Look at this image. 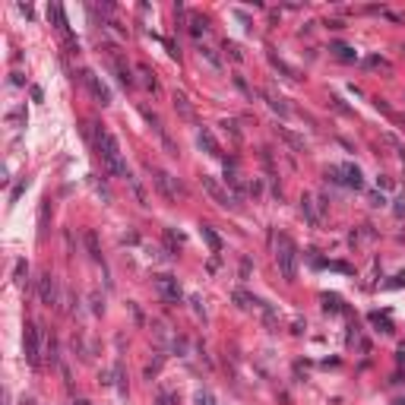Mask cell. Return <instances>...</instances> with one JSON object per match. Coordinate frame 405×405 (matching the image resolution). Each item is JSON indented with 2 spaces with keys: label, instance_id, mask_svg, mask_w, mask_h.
Masks as SVG:
<instances>
[{
  "label": "cell",
  "instance_id": "obj_7",
  "mask_svg": "<svg viewBox=\"0 0 405 405\" xmlns=\"http://www.w3.org/2000/svg\"><path fill=\"white\" fill-rule=\"evenodd\" d=\"M38 298H42V304H57V279H54L51 272H45L42 279H38Z\"/></svg>",
  "mask_w": 405,
  "mask_h": 405
},
{
  "label": "cell",
  "instance_id": "obj_8",
  "mask_svg": "<svg viewBox=\"0 0 405 405\" xmlns=\"http://www.w3.org/2000/svg\"><path fill=\"white\" fill-rule=\"evenodd\" d=\"M155 187H158V193L165 200H178V187L171 184V174L161 171V168H155Z\"/></svg>",
  "mask_w": 405,
  "mask_h": 405
},
{
  "label": "cell",
  "instance_id": "obj_30",
  "mask_svg": "<svg viewBox=\"0 0 405 405\" xmlns=\"http://www.w3.org/2000/svg\"><path fill=\"white\" fill-rule=\"evenodd\" d=\"M377 187H383V190H389V187H393V180H389V178H377Z\"/></svg>",
  "mask_w": 405,
  "mask_h": 405
},
{
  "label": "cell",
  "instance_id": "obj_11",
  "mask_svg": "<svg viewBox=\"0 0 405 405\" xmlns=\"http://www.w3.org/2000/svg\"><path fill=\"white\" fill-rule=\"evenodd\" d=\"M197 143H200L209 155H222V149H219V143H215V136H212V130H209V127H202V130H200Z\"/></svg>",
  "mask_w": 405,
  "mask_h": 405
},
{
  "label": "cell",
  "instance_id": "obj_21",
  "mask_svg": "<svg viewBox=\"0 0 405 405\" xmlns=\"http://www.w3.org/2000/svg\"><path fill=\"white\" fill-rule=\"evenodd\" d=\"M193 405H219V402H215V396H212V393L200 389V393H197V399H193Z\"/></svg>",
  "mask_w": 405,
  "mask_h": 405
},
{
  "label": "cell",
  "instance_id": "obj_25",
  "mask_svg": "<svg viewBox=\"0 0 405 405\" xmlns=\"http://www.w3.org/2000/svg\"><path fill=\"white\" fill-rule=\"evenodd\" d=\"M200 54H202V57H206V60H209V64H212V67H215V70H219V67H222V64H219V57H215V51H209V48H202Z\"/></svg>",
  "mask_w": 405,
  "mask_h": 405
},
{
  "label": "cell",
  "instance_id": "obj_16",
  "mask_svg": "<svg viewBox=\"0 0 405 405\" xmlns=\"http://www.w3.org/2000/svg\"><path fill=\"white\" fill-rule=\"evenodd\" d=\"M279 136H282V139H285V143H288V146H292V149H294V152H304V139H301V136H294V133H292V130H285V127H282V130H279Z\"/></svg>",
  "mask_w": 405,
  "mask_h": 405
},
{
  "label": "cell",
  "instance_id": "obj_15",
  "mask_svg": "<svg viewBox=\"0 0 405 405\" xmlns=\"http://www.w3.org/2000/svg\"><path fill=\"white\" fill-rule=\"evenodd\" d=\"M269 60H272V67H275V70H279V73H285L288 79H298V70H294V67H288V64H285V60H282V57H275V54H269Z\"/></svg>",
  "mask_w": 405,
  "mask_h": 405
},
{
  "label": "cell",
  "instance_id": "obj_23",
  "mask_svg": "<svg viewBox=\"0 0 405 405\" xmlns=\"http://www.w3.org/2000/svg\"><path fill=\"white\" fill-rule=\"evenodd\" d=\"M174 105L180 108V114H184V117H190V114H193V111H190V105H187V98H184V95H174Z\"/></svg>",
  "mask_w": 405,
  "mask_h": 405
},
{
  "label": "cell",
  "instance_id": "obj_26",
  "mask_svg": "<svg viewBox=\"0 0 405 405\" xmlns=\"http://www.w3.org/2000/svg\"><path fill=\"white\" fill-rule=\"evenodd\" d=\"M225 51L231 54V60H244V54H241V48H238V45H225Z\"/></svg>",
  "mask_w": 405,
  "mask_h": 405
},
{
  "label": "cell",
  "instance_id": "obj_6",
  "mask_svg": "<svg viewBox=\"0 0 405 405\" xmlns=\"http://www.w3.org/2000/svg\"><path fill=\"white\" fill-rule=\"evenodd\" d=\"M38 333H42V329L29 323V326H25V336H22V352H25V361H29L32 367L42 364V358H38Z\"/></svg>",
  "mask_w": 405,
  "mask_h": 405
},
{
  "label": "cell",
  "instance_id": "obj_24",
  "mask_svg": "<svg viewBox=\"0 0 405 405\" xmlns=\"http://www.w3.org/2000/svg\"><path fill=\"white\" fill-rule=\"evenodd\" d=\"M323 307L336 314V310H339V298H336V294H333V298H329V294H323Z\"/></svg>",
  "mask_w": 405,
  "mask_h": 405
},
{
  "label": "cell",
  "instance_id": "obj_31",
  "mask_svg": "<svg viewBox=\"0 0 405 405\" xmlns=\"http://www.w3.org/2000/svg\"><path fill=\"white\" fill-rule=\"evenodd\" d=\"M158 405H171V396H165V393H161V399H158Z\"/></svg>",
  "mask_w": 405,
  "mask_h": 405
},
{
  "label": "cell",
  "instance_id": "obj_27",
  "mask_svg": "<svg viewBox=\"0 0 405 405\" xmlns=\"http://www.w3.org/2000/svg\"><path fill=\"white\" fill-rule=\"evenodd\" d=\"M370 206H386V197L383 193H370Z\"/></svg>",
  "mask_w": 405,
  "mask_h": 405
},
{
  "label": "cell",
  "instance_id": "obj_29",
  "mask_svg": "<svg viewBox=\"0 0 405 405\" xmlns=\"http://www.w3.org/2000/svg\"><path fill=\"white\" fill-rule=\"evenodd\" d=\"M247 272H250V260H241V279H247Z\"/></svg>",
  "mask_w": 405,
  "mask_h": 405
},
{
  "label": "cell",
  "instance_id": "obj_9",
  "mask_svg": "<svg viewBox=\"0 0 405 405\" xmlns=\"http://www.w3.org/2000/svg\"><path fill=\"white\" fill-rule=\"evenodd\" d=\"M263 98H266V105L272 108L275 114H282V117H288V114H292V108H288V101L282 98V95H275L272 89H263Z\"/></svg>",
  "mask_w": 405,
  "mask_h": 405
},
{
  "label": "cell",
  "instance_id": "obj_20",
  "mask_svg": "<svg viewBox=\"0 0 405 405\" xmlns=\"http://www.w3.org/2000/svg\"><path fill=\"white\" fill-rule=\"evenodd\" d=\"M206 29H209V22H206L202 16H193V19H190V32H193V35H202Z\"/></svg>",
  "mask_w": 405,
  "mask_h": 405
},
{
  "label": "cell",
  "instance_id": "obj_12",
  "mask_svg": "<svg viewBox=\"0 0 405 405\" xmlns=\"http://www.w3.org/2000/svg\"><path fill=\"white\" fill-rule=\"evenodd\" d=\"M48 16L54 19V29H57L60 35H70V29H67V19H64V10H60L57 3H51V6H48Z\"/></svg>",
  "mask_w": 405,
  "mask_h": 405
},
{
  "label": "cell",
  "instance_id": "obj_4",
  "mask_svg": "<svg viewBox=\"0 0 405 405\" xmlns=\"http://www.w3.org/2000/svg\"><path fill=\"white\" fill-rule=\"evenodd\" d=\"M83 83H86V89L92 92V98H95L98 105H111V89L101 83V76L95 70H83Z\"/></svg>",
  "mask_w": 405,
  "mask_h": 405
},
{
  "label": "cell",
  "instance_id": "obj_19",
  "mask_svg": "<svg viewBox=\"0 0 405 405\" xmlns=\"http://www.w3.org/2000/svg\"><path fill=\"white\" fill-rule=\"evenodd\" d=\"M6 124H25V108H10L6 111Z\"/></svg>",
  "mask_w": 405,
  "mask_h": 405
},
{
  "label": "cell",
  "instance_id": "obj_17",
  "mask_svg": "<svg viewBox=\"0 0 405 405\" xmlns=\"http://www.w3.org/2000/svg\"><path fill=\"white\" fill-rule=\"evenodd\" d=\"M86 247H89L92 260H98V263H101V250H98V238H95V231H86Z\"/></svg>",
  "mask_w": 405,
  "mask_h": 405
},
{
  "label": "cell",
  "instance_id": "obj_14",
  "mask_svg": "<svg viewBox=\"0 0 405 405\" xmlns=\"http://www.w3.org/2000/svg\"><path fill=\"white\" fill-rule=\"evenodd\" d=\"M301 212H304V219H307L310 225H320V212L314 209V200H310V197L301 200Z\"/></svg>",
  "mask_w": 405,
  "mask_h": 405
},
{
  "label": "cell",
  "instance_id": "obj_22",
  "mask_svg": "<svg viewBox=\"0 0 405 405\" xmlns=\"http://www.w3.org/2000/svg\"><path fill=\"white\" fill-rule=\"evenodd\" d=\"M336 57H342V60H355V51L352 48H348V45H336Z\"/></svg>",
  "mask_w": 405,
  "mask_h": 405
},
{
  "label": "cell",
  "instance_id": "obj_5",
  "mask_svg": "<svg viewBox=\"0 0 405 405\" xmlns=\"http://www.w3.org/2000/svg\"><path fill=\"white\" fill-rule=\"evenodd\" d=\"M155 288H158V294L165 301H171V304H180V298H184V292H180V282L174 279V275H158L155 279Z\"/></svg>",
  "mask_w": 405,
  "mask_h": 405
},
{
  "label": "cell",
  "instance_id": "obj_18",
  "mask_svg": "<svg viewBox=\"0 0 405 405\" xmlns=\"http://www.w3.org/2000/svg\"><path fill=\"white\" fill-rule=\"evenodd\" d=\"M114 67H117V76H120V83H124L127 89H130V86H133V76H130V70L124 67V60H120V57H114Z\"/></svg>",
  "mask_w": 405,
  "mask_h": 405
},
{
  "label": "cell",
  "instance_id": "obj_1",
  "mask_svg": "<svg viewBox=\"0 0 405 405\" xmlns=\"http://www.w3.org/2000/svg\"><path fill=\"white\" fill-rule=\"evenodd\" d=\"M98 155H101V161H105V168L114 174V178H127L130 180L133 174H130V168H127V161H124V152H120V146H117V139H114V133H108V130H98Z\"/></svg>",
  "mask_w": 405,
  "mask_h": 405
},
{
  "label": "cell",
  "instance_id": "obj_3",
  "mask_svg": "<svg viewBox=\"0 0 405 405\" xmlns=\"http://www.w3.org/2000/svg\"><path fill=\"white\" fill-rule=\"evenodd\" d=\"M202 187H206V193L212 197L219 206H225V209H241V200L234 197V193H228L225 187L219 184L215 178H209V174H202Z\"/></svg>",
  "mask_w": 405,
  "mask_h": 405
},
{
  "label": "cell",
  "instance_id": "obj_28",
  "mask_svg": "<svg viewBox=\"0 0 405 405\" xmlns=\"http://www.w3.org/2000/svg\"><path fill=\"white\" fill-rule=\"evenodd\" d=\"M190 304H193V310H197L200 316H206V307H202V301H200V298H190Z\"/></svg>",
  "mask_w": 405,
  "mask_h": 405
},
{
  "label": "cell",
  "instance_id": "obj_13",
  "mask_svg": "<svg viewBox=\"0 0 405 405\" xmlns=\"http://www.w3.org/2000/svg\"><path fill=\"white\" fill-rule=\"evenodd\" d=\"M200 234H202V241L209 244V250H212V253H222V238L212 231V228H209V225H200Z\"/></svg>",
  "mask_w": 405,
  "mask_h": 405
},
{
  "label": "cell",
  "instance_id": "obj_10",
  "mask_svg": "<svg viewBox=\"0 0 405 405\" xmlns=\"http://www.w3.org/2000/svg\"><path fill=\"white\" fill-rule=\"evenodd\" d=\"M342 174H345V187H355V190H361V187H364V174H361V168H355V165H342Z\"/></svg>",
  "mask_w": 405,
  "mask_h": 405
},
{
  "label": "cell",
  "instance_id": "obj_2",
  "mask_svg": "<svg viewBox=\"0 0 405 405\" xmlns=\"http://www.w3.org/2000/svg\"><path fill=\"white\" fill-rule=\"evenodd\" d=\"M275 263H279V272L285 282L298 279V247L288 234H279V241H275Z\"/></svg>",
  "mask_w": 405,
  "mask_h": 405
}]
</instances>
